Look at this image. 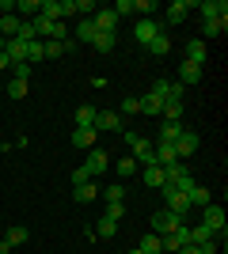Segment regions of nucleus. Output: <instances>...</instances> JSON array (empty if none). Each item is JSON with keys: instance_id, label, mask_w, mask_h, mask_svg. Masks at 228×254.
Here are the masks:
<instances>
[{"instance_id": "43", "label": "nucleus", "mask_w": 228, "mask_h": 254, "mask_svg": "<svg viewBox=\"0 0 228 254\" xmlns=\"http://www.w3.org/2000/svg\"><path fill=\"white\" fill-rule=\"evenodd\" d=\"M130 254H141V251H130Z\"/></svg>"}, {"instance_id": "36", "label": "nucleus", "mask_w": 228, "mask_h": 254, "mask_svg": "<svg viewBox=\"0 0 228 254\" xmlns=\"http://www.w3.org/2000/svg\"><path fill=\"white\" fill-rule=\"evenodd\" d=\"M31 76H34V68L27 61H15V64H11V80H31Z\"/></svg>"}, {"instance_id": "12", "label": "nucleus", "mask_w": 228, "mask_h": 254, "mask_svg": "<svg viewBox=\"0 0 228 254\" xmlns=\"http://www.w3.org/2000/svg\"><path fill=\"white\" fill-rule=\"evenodd\" d=\"M141 182L152 186V190H160L163 182H167V171H163L160 163H149V167H141Z\"/></svg>"}, {"instance_id": "22", "label": "nucleus", "mask_w": 228, "mask_h": 254, "mask_svg": "<svg viewBox=\"0 0 228 254\" xmlns=\"http://www.w3.org/2000/svg\"><path fill=\"white\" fill-rule=\"evenodd\" d=\"M225 27H228V19H206L202 23V42H206V38H221Z\"/></svg>"}, {"instance_id": "18", "label": "nucleus", "mask_w": 228, "mask_h": 254, "mask_svg": "<svg viewBox=\"0 0 228 254\" xmlns=\"http://www.w3.org/2000/svg\"><path fill=\"white\" fill-rule=\"evenodd\" d=\"M137 167H141V163H137V159L130 156V152H126V156L118 159V163H114V171H118V182H126V179H133V175H137Z\"/></svg>"}, {"instance_id": "42", "label": "nucleus", "mask_w": 228, "mask_h": 254, "mask_svg": "<svg viewBox=\"0 0 228 254\" xmlns=\"http://www.w3.org/2000/svg\"><path fill=\"white\" fill-rule=\"evenodd\" d=\"M0 72H11V57L4 50H0Z\"/></svg>"}, {"instance_id": "3", "label": "nucleus", "mask_w": 228, "mask_h": 254, "mask_svg": "<svg viewBox=\"0 0 228 254\" xmlns=\"http://www.w3.org/2000/svg\"><path fill=\"white\" fill-rule=\"evenodd\" d=\"M160 193H163V209L179 212V216H186V212H190V197H186V193H179V190L171 186V182H163V186H160Z\"/></svg>"}, {"instance_id": "37", "label": "nucleus", "mask_w": 228, "mask_h": 254, "mask_svg": "<svg viewBox=\"0 0 228 254\" xmlns=\"http://www.w3.org/2000/svg\"><path fill=\"white\" fill-rule=\"evenodd\" d=\"M114 232H118V220H107V216H103V220H99V239H110Z\"/></svg>"}, {"instance_id": "7", "label": "nucleus", "mask_w": 228, "mask_h": 254, "mask_svg": "<svg viewBox=\"0 0 228 254\" xmlns=\"http://www.w3.org/2000/svg\"><path fill=\"white\" fill-rule=\"evenodd\" d=\"M194 11L202 15V23L206 19H228V4L225 0H202V4H194Z\"/></svg>"}, {"instance_id": "21", "label": "nucleus", "mask_w": 228, "mask_h": 254, "mask_svg": "<svg viewBox=\"0 0 228 254\" xmlns=\"http://www.w3.org/2000/svg\"><path fill=\"white\" fill-rule=\"evenodd\" d=\"M99 197L107 205H118V201H126V186H122V182H110L107 190H99Z\"/></svg>"}, {"instance_id": "17", "label": "nucleus", "mask_w": 228, "mask_h": 254, "mask_svg": "<svg viewBox=\"0 0 228 254\" xmlns=\"http://www.w3.org/2000/svg\"><path fill=\"white\" fill-rule=\"evenodd\" d=\"M19 15H15V11H4V15H0V38H15V34H19Z\"/></svg>"}, {"instance_id": "32", "label": "nucleus", "mask_w": 228, "mask_h": 254, "mask_svg": "<svg viewBox=\"0 0 228 254\" xmlns=\"http://www.w3.org/2000/svg\"><path fill=\"white\" fill-rule=\"evenodd\" d=\"M118 114H122V118H133V114H141V99L126 95V99L118 103Z\"/></svg>"}, {"instance_id": "30", "label": "nucleus", "mask_w": 228, "mask_h": 254, "mask_svg": "<svg viewBox=\"0 0 228 254\" xmlns=\"http://www.w3.org/2000/svg\"><path fill=\"white\" fill-rule=\"evenodd\" d=\"M95 144V129H76L73 133V148H91Z\"/></svg>"}, {"instance_id": "39", "label": "nucleus", "mask_w": 228, "mask_h": 254, "mask_svg": "<svg viewBox=\"0 0 228 254\" xmlns=\"http://www.w3.org/2000/svg\"><path fill=\"white\" fill-rule=\"evenodd\" d=\"M126 216V201H118V205H107V220H122Z\"/></svg>"}, {"instance_id": "5", "label": "nucleus", "mask_w": 228, "mask_h": 254, "mask_svg": "<svg viewBox=\"0 0 228 254\" xmlns=\"http://www.w3.org/2000/svg\"><path fill=\"white\" fill-rule=\"evenodd\" d=\"M107 167H110V156H107L103 148H91V152H87V159H84V167H80V171H84V179H99V175H103Z\"/></svg>"}, {"instance_id": "1", "label": "nucleus", "mask_w": 228, "mask_h": 254, "mask_svg": "<svg viewBox=\"0 0 228 254\" xmlns=\"http://www.w3.org/2000/svg\"><path fill=\"white\" fill-rule=\"evenodd\" d=\"M186 224V216H179V212H171V209H160V212H152V235H171L175 228H183Z\"/></svg>"}, {"instance_id": "8", "label": "nucleus", "mask_w": 228, "mask_h": 254, "mask_svg": "<svg viewBox=\"0 0 228 254\" xmlns=\"http://www.w3.org/2000/svg\"><path fill=\"white\" fill-rule=\"evenodd\" d=\"M156 31H160V23L152 19V15H145V19H137V23H133V42L149 46L152 38H156Z\"/></svg>"}, {"instance_id": "28", "label": "nucleus", "mask_w": 228, "mask_h": 254, "mask_svg": "<svg viewBox=\"0 0 228 254\" xmlns=\"http://www.w3.org/2000/svg\"><path fill=\"white\" fill-rule=\"evenodd\" d=\"M137 251H141V254H163V239L149 232V235L141 239V247H137Z\"/></svg>"}, {"instance_id": "23", "label": "nucleus", "mask_w": 228, "mask_h": 254, "mask_svg": "<svg viewBox=\"0 0 228 254\" xmlns=\"http://www.w3.org/2000/svg\"><path fill=\"white\" fill-rule=\"evenodd\" d=\"M95 106H80V110H76V129H95Z\"/></svg>"}, {"instance_id": "4", "label": "nucleus", "mask_w": 228, "mask_h": 254, "mask_svg": "<svg viewBox=\"0 0 228 254\" xmlns=\"http://www.w3.org/2000/svg\"><path fill=\"white\" fill-rule=\"evenodd\" d=\"M202 224H206L217 239H225V209H221V205H213V201L202 205Z\"/></svg>"}, {"instance_id": "11", "label": "nucleus", "mask_w": 228, "mask_h": 254, "mask_svg": "<svg viewBox=\"0 0 228 254\" xmlns=\"http://www.w3.org/2000/svg\"><path fill=\"white\" fill-rule=\"evenodd\" d=\"M130 156L137 159V163H141V167H149V163H156V156H152V140L149 137H137L130 144Z\"/></svg>"}, {"instance_id": "6", "label": "nucleus", "mask_w": 228, "mask_h": 254, "mask_svg": "<svg viewBox=\"0 0 228 254\" xmlns=\"http://www.w3.org/2000/svg\"><path fill=\"white\" fill-rule=\"evenodd\" d=\"M198 144H202V140H198V133H194V129H183V133H179V140H175V156H179V159L186 163V159H190V156L198 152Z\"/></svg>"}, {"instance_id": "33", "label": "nucleus", "mask_w": 228, "mask_h": 254, "mask_svg": "<svg viewBox=\"0 0 228 254\" xmlns=\"http://www.w3.org/2000/svg\"><path fill=\"white\" fill-rule=\"evenodd\" d=\"M38 61H46V53H42V42H38V38H34V42H27V64H38Z\"/></svg>"}, {"instance_id": "15", "label": "nucleus", "mask_w": 228, "mask_h": 254, "mask_svg": "<svg viewBox=\"0 0 228 254\" xmlns=\"http://www.w3.org/2000/svg\"><path fill=\"white\" fill-rule=\"evenodd\" d=\"M194 11V4H186V0H175V4H167V23H186V15Z\"/></svg>"}, {"instance_id": "25", "label": "nucleus", "mask_w": 228, "mask_h": 254, "mask_svg": "<svg viewBox=\"0 0 228 254\" xmlns=\"http://www.w3.org/2000/svg\"><path fill=\"white\" fill-rule=\"evenodd\" d=\"M27 239H31V232H27L23 224H11L8 235H4V243H8V247H19V243H27Z\"/></svg>"}, {"instance_id": "38", "label": "nucleus", "mask_w": 228, "mask_h": 254, "mask_svg": "<svg viewBox=\"0 0 228 254\" xmlns=\"http://www.w3.org/2000/svg\"><path fill=\"white\" fill-rule=\"evenodd\" d=\"M8 95L11 99H23V95H27V80H8Z\"/></svg>"}, {"instance_id": "2", "label": "nucleus", "mask_w": 228, "mask_h": 254, "mask_svg": "<svg viewBox=\"0 0 228 254\" xmlns=\"http://www.w3.org/2000/svg\"><path fill=\"white\" fill-rule=\"evenodd\" d=\"M149 95H156L160 103H183V84H175V80H152Z\"/></svg>"}, {"instance_id": "19", "label": "nucleus", "mask_w": 228, "mask_h": 254, "mask_svg": "<svg viewBox=\"0 0 228 254\" xmlns=\"http://www.w3.org/2000/svg\"><path fill=\"white\" fill-rule=\"evenodd\" d=\"M202 76H206V72H202V68H198V64H190V61H183V64H179V84H198V80H202Z\"/></svg>"}, {"instance_id": "31", "label": "nucleus", "mask_w": 228, "mask_h": 254, "mask_svg": "<svg viewBox=\"0 0 228 254\" xmlns=\"http://www.w3.org/2000/svg\"><path fill=\"white\" fill-rule=\"evenodd\" d=\"M209 239H217V235L209 232L206 224H194V228H190V243H194V247H202V243H209Z\"/></svg>"}, {"instance_id": "14", "label": "nucleus", "mask_w": 228, "mask_h": 254, "mask_svg": "<svg viewBox=\"0 0 228 254\" xmlns=\"http://www.w3.org/2000/svg\"><path fill=\"white\" fill-rule=\"evenodd\" d=\"M91 27H95V31L114 34V27H118V15H114V8H99V11H95V19H91Z\"/></svg>"}, {"instance_id": "9", "label": "nucleus", "mask_w": 228, "mask_h": 254, "mask_svg": "<svg viewBox=\"0 0 228 254\" xmlns=\"http://www.w3.org/2000/svg\"><path fill=\"white\" fill-rule=\"evenodd\" d=\"M206 57H209V46L202 42V38H190V42L183 46V61H190V64H198V68H202V64H206Z\"/></svg>"}, {"instance_id": "20", "label": "nucleus", "mask_w": 228, "mask_h": 254, "mask_svg": "<svg viewBox=\"0 0 228 254\" xmlns=\"http://www.w3.org/2000/svg\"><path fill=\"white\" fill-rule=\"evenodd\" d=\"M73 197H76V201H95V197H99L95 179H91V182H80V186H73Z\"/></svg>"}, {"instance_id": "41", "label": "nucleus", "mask_w": 228, "mask_h": 254, "mask_svg": "<svg viewBox=\"0 0 228 254\" xmlns=\"http://www.w3.org/2000/svg\"><path fill=\"white\" fill-rule=\"evenodd\" d=\"M114 15H133V0H118V4H114Z\"/></svg>"}, {"instance_id": "13", "label": "nucleus", "mask_w": 228, "mask_h": 254, "mask_svg": "<svg viewBox=\"0 0 228 254\" xmlns=\"http://www.w3.org/2000/svg\"><path fill=\"white\" fill-rule=\"evenodd\" d=\"M190 243V224H183V228H175L171 235H163V251H179V247H186Z\"/></svg>"}, {"instance_id": "16", "label": "nucleus", "mask_w": 228, "mask_h": 254, "mask_svg": "<svg viewBox=\"0 0 228 254\" xmlns=\"http://www.w3.org/2000/svg\"><path fill=\"white\" fill-rule=\"evenodd\" d=\"M145 50H149V53H156V57H167V53H171V38H167V31L160 27V31H156V38H152V42L145 46Z\"/></svg>"}, {"instance_id": "35", "label": "nucleus", "mask_w": 228, "mask_h": 254, "mask_svg": "<svg viewBox=\"0 0 228 254\" xmlns=\"http://www.w3.org/2000/svg\"><path fill=\"white\" fill-rule=\"evenodd\" d=\"M186 197H190V205H209V190H206V186H198V182L190 186V193H186Z\"/></svg>"}, {"instance_id": "34", "label": "nucleus", "mask_w": 228, "mask_h": 254, "mask_svg": "<svg viewBox=\"0 0 228 254\" xmlns=\"http://www.w3.org/2000/svg\"><path fill=\"white\" fill-rule=\"evenodd\" d=\"M95 38V27H91V19H80L76 23V42H91Z\"/></svg>"}, {"instance_id": "26", "label": "nucleus", "mask_w": 228, "mask_h": 254, "mask_svg": "<svg viewBox=\"0 0 228 254\" xmlns=\"http://www.w3.org/2000/svg\"><path fill=\"white\" fill-rule=\"evenodd\" d=\"M114 42H118V34H107V31H95V38H91V46H95L99 53H110Z\"/></svg>"}, {"instance_id": "40", "label": "nucleus", "mask_w": 228, "mask_h": 254, "mask_svg": "<svg viewBox=\"0 0 228 254\" xmlns=\"http://www.w3.org/2000/svg\"><path fill=\"white\" fill-rule=\"evenodd\" d=\"M87 11H99L95 0H76V15H87Z\"/></svg>"}, {"instance_id": "24", "label": "nucleus", "mask_w": 228, "mask_h": 254, "mask_svg": "<svg viewBox=\"0 0 228 254\" xmlns=\"http://www.w3.org/2000/svg\"><path fill=\"white\" fill-rule=\"evenodd\" d=\"M73 38H69V42H54V38H46V42H42V53H46V57H61V53H69V50H73Z\"/></svg>"}, {"instance_id": "27", "label": "nucleus", "mask_w": 228, "mask_h": 254, "mask_svg": "<svg viewBox=\"0 0 228 254\" xmlns=\"http://www.w3.org/2000/svg\"><path fill=\"white\" fill-rule=\"evenodd\" d=\"M179 133H183V122H160V140L175 144V140H179Z\"/></svg>"}, {"instance_id": "10", "label": "nucleus", "mask_w": 228, "mask_h": 254, "mask_svg": "<svg viewBox=\"0 0 228 254\" xmlns=\"http://www.w3.org/2000/svg\"><path fill=\"white\" fill-rule=\"evenodd\" d=\"M99 129H103V133H122V129H126L122 126V114L118 110H99L95 114V133Z\"/></svg>"}, {"instance_id": "29", "label": "nucleus", "mask_w": 228, "mask_h": 254, "mask_svg": "<svg viewBox=\"0 0 228 254\" xmlns=\"http://www.w3.org/2000/svg\"><path fill=\"white\" fill-rule=\"evenodd\" d=\"M141 114H149V118H160L163 114V103L156 95H141Z\"/></svg>"}]
</instances>
